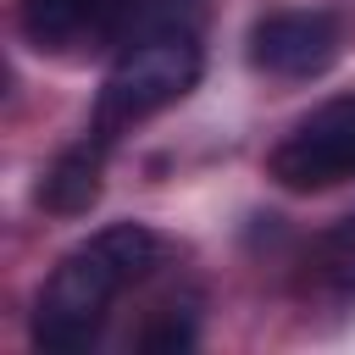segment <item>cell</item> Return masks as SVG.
Returning a JSON list of instances; mask_svg holds the SVG:
<instances>
[{
    "instance_id": "6",
    "label": "cell",
    "mask_w": 355,
    "mask_h": 355,
    "mask_svg": "<svg viewBox=\"0 0 355 355\" xmlns=\"http://www.w3.org/2000/svg\"><path fill=\"white\" fill-rule=\"evenodd\" d=\"M100 172H105V139L89 133L83 144H72V150L55 155V166L39 183V205L55 211V216H83L100 200Z\"/></svg>"
},
{
    "instance_id": "5",
    "label": "cell",
    "mask_w": 355,
    "mask_h": 355,
    "mask_svg": "<svg viewBox=\"0 0 355 355\" xmlns=\"http://www.w3.org/2000/svg\"><path fill=\"white\" fill-rule=\"evenodd\" d=\"M17 22L33 50H72L83 39H111L116 0H22Z\"/></svg>"
},
{
    "instance_id": "2",
    "label": "cell",
    "mask_w": 355,
    "mask_h": 355,
    "mask_svg": "<svg viewBox=\"0 0 355 355\" xmlns=\"http://www.w3.org/2000/svg\"><path fill=\"white\" fill-rule=\"evenodd\" d=\"M200 67H205V55H200L194 28H166V33L122 44V55L111 61L100 100H94V133L111 144L122 128L178 105L200 83Z\"/></svg>"
},
{
    "instance_id": "3",
    "label": "cell",
    "mask_w": 355,
    "mask_h": 355,
    "mask_svg": "<svg viewBox=\"0 0 355 355\" xmlns=\"http://www.w3.org/2000/svg\"><path fill=\"white\" fill-rule=\"evenodd\" d=\"M266 172L283 189H333L344 178H355V94L316 105L266 161Z\"/></svg>"
},
{
    "instance_id": "7",
    "label": "cell",
    "mask_w": 355,
    "mask_h": 355,
    "mask_svg": "<svg viewBox=\"0 0 355 355\" xmlns=\"http://www.w3.org/2000/svg\"><path fill=\"white\" fill-rule=\"evenodd\" d=\"M316 277H327L333 288H355V216L316 239Z\"/></svg>"
},
{
    "instance_id": "4",
    "label": "cell",
    "mask_w": 355,
    "mask_h": 355,
    "mask_svg": "<svg viewBox=\"0 0 355 355\" xmlns=\"http://www.w3.org/2000/svg\"><path fill=\"white\" fill-rule=\"evenodd\" d=\"M338 55V22L327 11H272L250 33V61L272 78H322Z\"/></svg>"
},
{
    "instance_id": "1",
    "label": "cell",
    "mask_w": 355,
    "mask_h": 355,
    "mask_svg": "<svg viewBox=\"0 0 355 355\" xmlns=\"http://www.w3.org/2000/svg\"><path fill=\"white\" fill-rule=\"evenodd\" d=\"M155 261H161V239L144 222H111L94 239H83L78 250H67L39 288L33 344L39 349H83L100 333L111 300L128 283H139Z\"/></svg>"
}]
</instances>
